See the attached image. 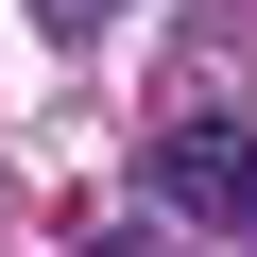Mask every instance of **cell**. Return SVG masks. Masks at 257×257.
Wrapping results in <instances>:
<instances>
[{"instance_id": "6da1fadb", "label": "cell", "mask_w": 257, "mask_h": 257, "mask_svg": "<svg viewBox=\"0 0 257 257\" xmlns=\"http://www.w3.org/2000/svg\"><path fill=\"white\" fill-rule=\"evenodd\" d=\"M155 206L206 223V240H257V138L240 120H172L155 138Z\"/></svg>"}]
</instances>
